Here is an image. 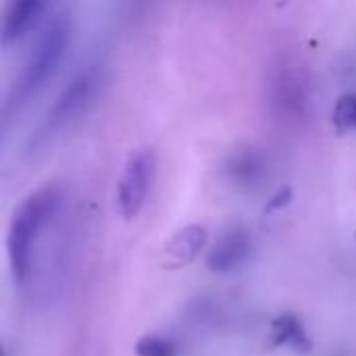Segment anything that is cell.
<instances>
[{
	"label": "cell",
	"mask_w": 356,
	"mask_h": 356,
	"mask_svg": "<svg viewBox=\"0 0 356 356\" xmlns=\"http://www.w3.org/2000/svg\"><path fill=\"white\" fill-rule=\"evenodd\" d=\"M154 167L156 159L150 148H138L127 156L117 181V207L125 219H134L142 211L152 186Z\"/></svg>",
	"instance_id": "5b68a950"
},
{
	"label": "cell",
	"mask_w": 356,
	"mask_h": 356,
	"mask_svg": "<svg viewBox=\"0 0 356 356\" xmlns=\"http://www.w3.org/2000/svg\"><path fill=\"white\" fill-rule=\"evenodd\" d=\"M60 190L56 184H42L31 190L15 209L8 234H6V252L10 271L17 284H25L31 273V254L42 229L58 213Z\"/></svg>",
	"instance_id": "7a4b0ae2"
},
{
	"label": "cell",
	"mask_w": 356,
	"mask_h": 356,
	"mask_svg": "<svg viewBox=\"0 0 356 356\" xmlns=\"http://www.w3.org/2000/svg\"><path fill=\"white\" fill-rule=\"evenodd\" d=\"M225 179L240 192H252L263 186L269 175L267 154L252 144L234 148L223 163Z\"/></svg>",
	"instance_id": "8992f818"
},
{
	"label": "cell",
	"mask_w": 356,
	"mask_h": 356,
	"mask_svg": "<svg viewBox=\"0 0 356 356\" xmlns=\"http://www.w3.org/2000/svg\"><path fill=\"white\" fill-rule=\"evenodd\" d=\"M69 35H71V21L67 10H56L42 25L19 75L15 77V81L10 83L4 96V104H2L4 123L10 119L15 111H19L29 100V96H33L48 81V77H52V73L63 60V54L69 44Z\"/></svg>",
	"instance_id": "6da1fadb"
},
{
	"label": "cell",
	"mask_w": 356,
	"mask_h": 356,
	"mask_svg": "<svg viewBox=\"0 0 356 356\" xmlns=\"http://www.w3.org/2000/svg\"><path fill=\"white\" fill-rule=\"evenodd\" d=\"M136 356H177V346L171 338L146 334L136 342Z\"/></svg>",
	"instance_id": "7c38bea8"
},
{
	"label": "cell",
	"mask_w": 356,
	"mask_h": 356,
	"mask_svg": "<svg viewBox=\"0 0 356 356\" xmlns=\"http://www.w3.org/2000/svg\"><path fill=\"white\" fill-rule=\"evenodd\" d=\"M48 8V4L44 0H13L4 6L2 13V25H0V33H2V42H15L19 40L25 31H29L40 17L44 15V10Z\"/></svg>",
	"instance_id": "9c48e42d"
},
{
	"label": "cell",
	"mask_w": 356,
	"mask_h": 356,
	"mask_svg": "<svg viewBox=\"0 0 356 356\" xmlns=\"http://www.w3.org/2000/svg\"><path fill=\"white\" fill-rule=\"evenodd\" d=\"M332 119H334V127H336L340 134L355 131L356 129V92H346V94H342V96L336 100V106H334Z\"/></svg>",
	"instance_id": "8fae6325"
},
{
	"label": "cell",
	"mask_w": 356,
	"mask_h": 356,
	"mask_svg": "<svg viewBox=\"0 0 356 356\" xmlns=\"http://www.w3.org/2000/svg\"><path fill=\"white\" fill-rule=\"evenodd\" d=\"M252 252V240L246 229H229L225 232L209 250L207 265L215 273H229L246 263Z\"/></svg>",
	"instance_id": "52a82bcc"
},
{
	"label": "cell",
	"mask_w": 356,
	"mask_h": 356,
	"mask_svg": "<svg viewBox=\"0 0 356 356\" xmlns=\"http://www.w3.org/2000/svg\"><path fill=\"white\" fill-rule=\"evenodd\" d=\"M271 338L275 346H290L294 350H307L311 346L302 321L292 313H284L273 321Z\"/></svg>",
	"instance_id": "30bf717a"
},
{
	"label": "cell",
	"mask_w": 356,
	"mask_h": 356,
	"mask_svg": "<svg viewBox=\"0 0 356 356\" xmlns=\"http://www.w3.org/2000/svg\"><path fill=\"white\" fill-rule=\"evenodd\" d=\"M313 100V77L298 56H280L267 77V102L273 119L284 125H298L309 117Z\"/></svg>",
	"instance_id": "3957f363"
},
{
	"label": "cell",
	"mask_w": 356,
	"mask_h": 356,
	"mask_svg": "<svg viewBox=\"0 0 356 356\" xmlns=\"http://www.w3.org/2000/svg\"><path fill=\"white\" fill-rule=\"evenodd\" d=\"M96 86H98V71H96V67L94 65L81 67L67 81V86L56 94V98L52 100V104L44 113V117H42V121H40L31 142L33 144L44 142L48 136H52L54 131L63 129L81 111H86V106L94 98Z\"/></svg>",
	"instance_id": "277c9868"
},
{
	"label": "cell",
	"mask_w": 356,
	"mask_h": 356,
	"mask_svg": "<svg viewBox=\"0 0 356 356\" xmlns=\"http://www.w3.org/2000/svg\"><path fill=\"white\" fill-rule=\"evenodd\" d=\"M207 244L204 225H188L173 234V238L163 248V265L167 269H179L190 265Z\"/></svg>",
	"instance_id": "ba28073f"
}]
</instances>
